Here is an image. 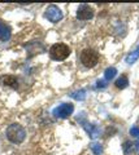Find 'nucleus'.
<instances>
[{
  "mask_svg": "<svg viewBox=\"0 0 139 155\" xmlns=\"http://www.w3.org/2000/svg\"><path fill=\"white\" fill-rule=\"evenodd\" d=\"M81 62L83 64V66L89 67V69L96 66V64L99 62L98 52H95L94 49H85L81 53Z\"/></svg>",
  "mask_w": 139,
  "mask_h": 155,
  "instance_id": "3",
  "label": "nucleus"
},
{
  "mask_svg": "<svg viewBox=\"0 0 139 155\" xmlns=\"http://www.w3.org/2000/svg\"><path fill=\"white\" fill-rule=\"evenodd\" d=\"M117 74V70L114 69V67H108L107 70H105L104 72V78H105V80H112L114 76H116Z\"/></svg>",
  "mask_w": 139,
  "mask_h": 155,
  "instance_id": "12",
  "label": "nucleus"
},
{
  "mask_svg": "<svg viewBox=\"0 0 139 155\" xmlns=\"http://www.w3.org/2000/svg\"><path fill=\"white\" fill-rule=\"evenodd\" d=\"M135 145H137V146H135V149H139V141H138V142H137Z\"/></svg>",
  "mask_w": 139,
  "mask_h": 155,
  "instance_id": "18",
  "label": "nucleus"
},
{
  "mask_svg": "<svg viewBox=\"0 0 139 155\" xmlns=\"http://www.w3.org/2000/svg\"><path fill=\"white\" fill-rule=\"evenodd\" d=\"M131 149H133V143L131 142H129L126 141L125 143H123V151H125V154H129L131 151Z\"/></svg>",
  "mask_w": 139,
  "mask_h": 155,
  "instance_id": "15",
  "label": "nucleus"
},
{
  "mask_svg": "<svg viewBox=\"0 0 139 155\" xmlns=\"http://www.w3.org/2000/svg\"><path fill=\"white\" fill-rule=\"evenodd\" d=\"M82 127L85 128V130L89 133L90 137H98L99 133H100V129L94 124H90V123H86V122H82Z\"/></svg>",
  "mask_w": 139,
  "mask_h": 155,
  "instance_id": "8",
  "label": "nucleus"
},
{
  "mask_svg": "<svg viewBox=\"0 0 139 155\" xmlns=\"http://www.w3.org/2000/svg\"><path fill=\"white\" fill-rule=\"evenodd\" d=\"M105 85H107V83L104 80H98V83H96L98 88H105Z\"/></svg>",
  "mask_w": 139,
  "mask_h": 155,
  "instance_id": "17",
  "label": "nucleus"
},
{
  "mask_svg": "<svg viewBox=\"0 0 139 155\" xmlns=\"http://www.w3.org/2000/svg\"><path fill=\"white\" fill-rule=\"evenodd\" d=\"M138 58H139V45H138V48H137L135 51H133L130 54L126 57V62H127L129 65H131V64H134V62L138 60Z\"/></svg>",
  "mask_w": 139,
  "mask_h": 155,
  "instance_id": "11",
  "label": "nucleus"
},
{
  "mask_svg": "<svg viewBox=\"0 0 139 155\" xmlns=\"http://www.w3.org/2000/svg\"><path fill=\"white\" fill-rule=\"evenodd\" d=\"M77 17H78L79 19H83V21H86V19H91L94 17L92 8L89 7V5H86V4L81 5L78 8V11H77Z\"/></svg>",
  "mask_w": 139,
  "mask_h": 155,
  "instance_id": "6",
  "label": "nucleus"
},
{
  "mask_svg": "<svg viewBox=\"0 0 139 155\" xmlns=\"http://www.w3.org/2000/svg\"><path fill=\"white\" fill-rule=\"evenodd\" d=\"M5 134H7V138L13 143H21L26 137L25 128L21 124H17V123H13L9 125L7 128Z\"/></svg>",
  "mask_w": 139,
  "mask_h": 155,
  "instance_id": "1",
  "label": "nucleus"
},
{
  "mask_svg": "<svg viewBox=\"0 0 139 155\" xmlns=\"http://www.w3.org/2000/svg\"><path fill=\"white\" fill-rule=\"evenodd\" d=\"M130 134L133 137H139V127H133L130 129Z\"/></svg>",
  "mask_w": 139,
  "mask_h": 155,
  "instance_id": "16",
  "label": "nucleus"
},
{
  "mask_svg": "<svg viewBox=\"0 0 139 155\" xmlns=\"http://www.w3.org/2000/svg\"><path fill=\"white\" fill-rule=\"evenodd\" d=\"M44 17L48 19V21L56 23V22H59V21L63 19V12H61V9L57 8L56 5H51V7L47 8V11L44 13Z\"/></svg>",
  "mask_w": 139,
  "mask_h": 155,
  "instance_id": "5",
  "label": "nucleus"
},
{
  "mask_svg": "<svg viewBox=\"0 0 139 155\" xmlns=\"http://www.w3.org/2000/svg\"><path fill=\"white\" fill-rule=\"evenodd\" d=\"M127 85H129V79H127L126 75H121L116 80V87L118 89H125Z\"/></svg>",
  "mask_w": 139,
  "mask_h": 155,
  "instance_id": "10",
  "label": "nucleus"
},
{
  "mask_svg": "<svg viewBox=\"0 0 139 155\" xmlns=\"http://www.w3.org/2000/svg\"><path fill=\"white\" fill-rule=\"evenodd\" d=\"M91 150H92V153L95 155H102L103 146L100 143H98V142H94V143H91Z\"/></svg>",
  "mask_w": 139,
  "mask_h": 155,
  "instance_id": "13",
  "label": "nucleus"
},
{
  "mask_svg": "<svg viewBox=\"0 0 139 155\" xmlns=\"http://www.w3.org/2000/svg\"><path fill=\"white\" fill-rule=\"evenodd\" d=\"M3 83H4V85L11 87V88H13V89H17L18 88V80H17L16 76H12V75L5 76L3 79Z\"/></svg>",
  "mask_w": 139,
  "mask_h": 155,
  "instance_id": "9",
  "label": "nucleus"
},
{
  "mask_svg": "<svg viewBox=\"0 0 139 155\" xmlns=\"http://www.w3.org/2000/svg\"><path fill=\"white\" fill-rule=\"evenodd\" d=\"M73 110H74V106L73 104H63L54 110V115L56 118H60V119H66L73 114Z\"/></svg>",
  "mask_w": 139,
  "mask_h": 155,
  "instance_id": "4",
  "label": "nucleus"
},
{
  "mask_svg": "<svg viewBox=\"0 0 139 155\" xmlns=\"http://www.w3.org/2000/svg\"><path fill=\"white\" fill-rule=\"evenodd\" d=\"M69 54H70V48L66 44H63V43L54 44L50 49V56L55 61H63L65 58H68Z\"/></svg>",
  "mask_w": 139,
  "mask_h": 155,
  "instance_id": "2",
  "label": "nucleus"
},
{
  "mask_svg": "<svg viewBox=\"0 0 139 155\" xmlns=\"http://www.w3.org/2000/svg\"><path fill=\"white\" fill-rule=\"evenodd\" d=\"M11 39V27L3 21H0V40L8 41Z\"/></svg>",
  "mask_w": 139,
  "mask_h": 155,
  "instance_id": "7",
  "label": "nucleus"
},
{
  "mask_svg": "<svg viewBox=\"0 0 139 155\" xmlns=\"http://www.w3.org/2000/svg\"><path fill=\"white\" fill-rule=\"evenodd\" d=\"M71 97H73L74 100H83L85 97H86V91L85 89H81V91H77V92H74V93H71L70 94Z\"/></svg>",
  "mask_w": 139,
  "mask_h": 155,
  "instance_id": "14",
  "label": "nucleus"
}]
</instances>
